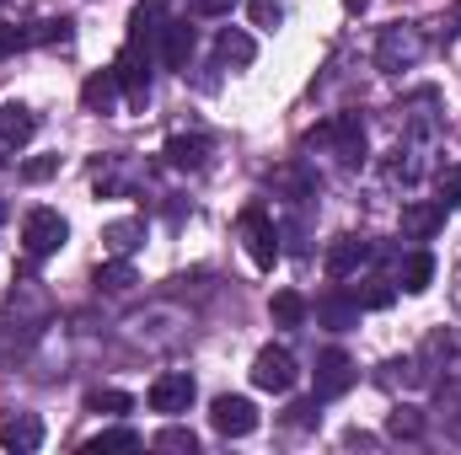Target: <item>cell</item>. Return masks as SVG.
<instances>
[{"instance_id":"20","label":"cell","mask_w":461,"mask_h":455,"mask_svg":"<svg viewBox=\"0 0 461 455\" xmlns=\"http://www.w3.org/2000/svg\"><path fill=\"white\" fill-rule=\"evenodd\" d=\"M32 129H38V118L27 113V108H0V139L5 145H22V139H32Z\"/></svg>"},{"instance_id":"7","label":"cell","mask_w":461,"mask_h":455,"mask_svg":"<svg viewBox=\"0 0 461 455\" xmlns=\"http://www.w3.org/2000/svg\"><path fill=\"white\" fill-rule=\"evenodd\" d=\"M210 424H215V434L241 440V434L258 429V407H252L247 397H215V402H210Z\"/></svg>"},{"instance_id":"12","label":"cell","mask_w":461,"mask_h":455,"mask_svg":"<svg viewBox=\"0 0 461 455\" xmlns=\"http://www.w3.org/2000/svg\"><path fill=\"white\" fill-rule=\"evenodd\" d=\"M188 59H194V27L188 22H167L161 27V65L167 70H188Z\"/></svg>"},{"instance_id":"1","label":"cell","mask_w":461,"mask_h":455,"mask_svg":"<svg viewBox=\"0 0 461 455\" xmlns=\"http://www.w3.org/2000/svg\"><path fill=\"white\" fill-rule=\"evenodd\" d=\"M65 241H70V226H65V215H59V210H32V215L22 220V252H27L32 263L54 257Z\"/></svg>"},{"instance_id":"5","label":"cell","mask_w":461,"mask_h":455,"mask_svg":"<svg viewBox=\"0 0 461 455\" xmlns=\"http://www.w3.org/2000/svg\"><path fill=\"white\" fill-rule=\"evenodd\" d=\"M419 54H424V32L419 27H386V38L375 49V65L381 70H408Z\"/></svg>"},{"instance_id":"15","label":"cell","mask_w":461,"mask_h":455,"mask_svg":"<svg viewBox=\"0 0 461 455\" xmlns=\"http://www.w3.org/2000/svg\"><path fill=\"white\" fill-rule=\"evenodd\" d=\"M440 226H446V204H440V199H435V204H408V210H402V236H419V241H424V236H435Z\"/></svg>"},{"instance_id":"28","label":"cell","mask_w":461,"mask_h":455,"mask_svg":"<svg viewBox=\"0 0 461 455\" xmlns=\"http://www.w3.org/2000/svg\"><path fill=\"white\" fill-rule=\"evenodd\" d=\"M16 49H32V27H0V54H16Z\"/></svg>"},{"instance_id":"23","label":"cell","mask_w":461,"mask_h":455,"mask_svg":"<svg viewBox=\"0 0 461 455\" xmlns=\"http://www.w3.org/2000/svg\"><path fill=\"white\" fill-rule=\"evenodd\" d=\"M140 434L134 429H103L97 440H86V455H103V451H134Z\"/></svg>"},{"instance_id":"17","label":"cell","mask_w":461,"mask_h":455,"mask_svg":"<svg viewBox=\"0 0 461 455\" xmlns=\"http://www.w3.org/2000/svg\"><path fill=\"white\" fill-rule=\"evenodd\" d=\"M317 322H328V327H354L359 322V295H328L322 306H317Z\"/></svg>"},{"instance_id":"11","label":"cell","mask_w":461,"mask_h":455,"mask_svg":"<svg viewBox=\"0 0 461 455\" xmlns=\"http://www.w3.org/2000/svg\"><path fill=\"white\" fill-rule=\"evenodd\" d=\"M322 139H333V145H339V156H344L348 166H354V161H365V123H359L354 113L333 118V123L322 129Z\"/></svg>"},{"instance_id":"32","label":"cell","mask_w":461,"mask_h":455,"mask_svg":"<svg viewBox=\"0 0 461 455\" xmlns=\"http://www.w3.org/2000/svg\"><path fill=\"white\" fill-rule=\"evenodd\" d=\"M392 295H397L392 284H375V290H365V300H359V306H392Z\"/></svg>"},{"instance_id":"31","label":"cell","mask_w":461,"mask_h":455,"mask_svg":"<svg viewBox=\"0 0 461 455\" xmlns=\"http://www.w3.org/2000/svg\"><path fill=\"white\" fill-rule=\"evenodd\" d=\"M188 11H194V16H230L236 0H188Z\"/></svg>"},{"instance_id":"21","label":"cell","mask_w":461,"mask_h":455,"mask_svg":"<svg viewBox=\"0 0 461 455\" xmlns=\"http://www.w3.org/2000/svg\"><path fill=\"white\" fill-rule=\"evenodd\" d=\"M97 290H108V295H123V290H134V263H129V257H113V263H103V268H97Z\"/></svg>"},{"instance_id":"2","label":"cell","mask_w":461,"mask_h":455,"mask_svg":"<svg viewBox=\"0 0 461 455\" xmlns=\"http://www.w3.org/2000/svg\"><path fill=\"white\" fill-rule=\"evenodd\" d=\"M295 380H301V370H295V353H290L285 343H268V348H258V359H252V386H258V391H274V397H285Z\"/></svg>"},{"instance_id":"6","label":"cell","mask_w":461,"mask_h":455,"mask_svg":"<svg viewBox=\"0 0 461 455\" xmlns=\"http://www.w3.org/2000/svg\"><path fill=\"white\" fill-rule=\"evenodd\" d=\"M113 76H118V86H123V97H129V108H145V103H150V70H145V54H140L134 38H129V49L118 54Z\"/></svg>"},{"instance_id":"30","label":"cell","mask_w":461,"mask_h":455,"mask_svg":"<svg viewBox=\"0 0 461 455\" xmlns=\"http://www.w3.org/2000/svg\"><path fill=\"white\" fill-rule=\"evenodd\" d=\"M440 204H446V210H456V204H461V166L440 177Z\"/></svg>"},{"instance_id":"18","label":"cell","mask_w":461,"mask_h":455,"mask_svg":"<svg viewBox=\"0 0 461 455\" xmlns=\"http://www.w3.org/2000/svg\"><path fill=\"white\" fill-rule=\"evenodd\" d=\"M215 54H221L226 65H252V59H258V43H252L247 32H236V27H226V32L215 38Z\"/></svg>"},{"instance_id":"19","label":"cell","mask_w":461,"mask_h":455,"mask_svg":"<svg viewBox=\"0 0 461 455\" xmlns=\"http://www.w3.org/2000/svg\"><path fill=\"white\" fill-rule=\"evenodd\" d=\"M103 241H108L113 257H129V252L145 241V220H113V226L103 230Z\"/></svg>"},{"instance_id":"33","label":"cell","mask_w":461,"mask_h":455,"mask_svg":"<svg viewBox=\"0 0 461 455\" xmlns=\"http://www.w3.org/2000/svg\"><path fill=\"white\" fill-rule=\"evenodd\" d=\"M456 306H461V268H456Z\"/></svg>"},{"instance_id":"13","label":"cell","mask_w":461,"mask_h":455,"mask_svg":"<svg viewBox=\"0 0 461 455\" xmlns=\"http://www.w3.org/2000/svg\"><path fill=\"white\" fill-rule=\"evenodd\" d=\"M204 156H210V139H199V134H172V139H167V161H172L177 172H199Z\"/></svg>"},{"instance_id":"16","label":"cell","mask_w":461,"mask_h":455,"mask_svg":"<svg viewBox=\"0 0 461 455\" xmlns=\"http://www.w3.org/2000/svg\"><path fill=\"white\" fill-rule=\"evenodd\" d=\"M123 92L118 86V76L113 70H97L86 86H81V103H86V113H113V97Z\"/></svg>"},{"instance_id":"10","label":"cell","mask_w":461,"mask_h":455,"mask_svg":"<svg viewBox=\"0 0 461 455\" xmlns=\"http://www.w3.org/2000/svg\"><path fill=\"white\" fill-rule=\"evenodd\" d=\"M370 257H375V246H370V241H359V236H339V241H333V252H328V273H333V279H348V273H354V268H365Z\"/></svg>"},{"instance_id":"29","label":"cell","mask_w":461,"mask_h":455,"mask_svg":"<svg viewBox=\"0 0 461 455\" xmlns=\"http://www.w3.org/2000/svg\"><path fill=\"white\" fill-rule=\"evenodd\" d=\"M54 172H59V156H38V161H27V166H22V177H27V183H43V177H54Z\"/></svg>"},{"instance_id":"27","label":"cell","mask_w":461,"mask_h":455,"mask_svg":"<svg viewBox=\"0 0 461 455\" xmlns=\"http://www.w3.org/2000/svg\"><path fill=\"white\" fill-rule=\"evenodd\" d=\"M252 27H279L285 22V0H252Z\"/></svg>"},{"instance_id":"25","label":"cell","mask_w":461,"mask_h":455,"mask_svg":"<svg viewBox=\"0 0 461 455\" xmlns=\"http://www.w3.org/2000/svg\"><path fill=\"white\" fill-rule=\"evenodd\" d=\"M129 407H134V397L129 391H113V386L86 397V413H129Z\"/></svg>"},{"instance_id":"14","label":"cell","mask_w":461,"mask_h":455,"mask_svg":"<svg viewBox=\"0 0 461 455\" xmlns=\"http://www.w3.org/2000/svg\"><path fill=\"white\" fill-rule=\"evenodd\" d=\"M397 284H402L408 295H424V290L435 284V257H429V252H408L402 268H397Z\"/></svg>"},{"instance_id":"8","label":"cell","mask_w":461,"mask_h":455,"mask_svg":"<svg viewBox=\"0 0 461 455\" xmlns=\"http://www.w3.org/2000/svg\"><path fill=\"white\" fill-rule=\"evenodd\" d=\"M354 359H348L344 348H328L322 359H317V402H333V397H344L348 386H354Z\"/></svg>"},{"instance_id":"3","label":"cell","mask_w":461,"mask_h":455,"mask_svg":"<svg viewBox=\"0 0 461 455\" xmlns=\"http://www.w3.org/2000/svg\"><path fill=\"white\" fill-rule=\"evenodd\" d=\"M241 236H247V252L258 268H274L279 263V230H274V215L263 204H247L241 210Z\"/></svg>"},{"instance_id":"9","label":"cell","mask_w":461,"mask_h":455,"mask_svg":"<svg viewBox=\"0 0 461 455\" xmlns=\"http://www.w3.org/2000/svg\"><path fill=\"white\" fill-rule=\"evenodd\" d=\"M38 445H43V418L38 413H16L11 424H0V451L32 455Z\"/></svg>"},{"instance_id":"22","label":"cell","mask_w":461,"mask_h":455,"mask_svg":"<svg viewBox=\"0 0 461 455\" xmlns=\"http://www.w3.org/2000/svg\"><path fill=\"white\" fill-rule=\"evenodd\" d=\"M274 322H279V327H301V322H306V300H301L295 290H279V295H274Z\"/></svg>"},{"instance_id":"4","label":"cell","mask_w":461,"mask_h":455,"mask_svg":"<svg viewBox=\"0 0 461 455\" xmlns=\"http://www.w3.org/2000/svg\"><path fill=\"white\" fill-rule=\"evenodd\" d=\"M194 397H199V386H194V375H188V370H167V375H156V380H150V413L177 418V413H188V407H194Z\"/></svg>"},{"instance_id":"24","label":"cell","mask_w":461,"mask_h":455,"mask_svg":"<svg viewBox=\"0 0 461 455\" xmlns=\"http://www.w3.org/2000/svg\"><path fill=\"white\" fill-rule=\"evenodd\" d=\"M386 434H397V440H419V434H424V418H419V407H397V413L386 418Z\"/></svg>"},{"instance_id":"26","label":"cell","mask_w":461,"mask_h":455,"mask_svg":"<svg viewBox=\"0 0 461 455\" xmlns=\"http://www.w3.org/2000/svg\"><path fill=\"white\" fill-rule=\"evenodd\" d=\"M150 445H156V451H199V434H194V429H177V424H172V429H161V434H156V440H150Z\"/></svg>"}]
</instances>
